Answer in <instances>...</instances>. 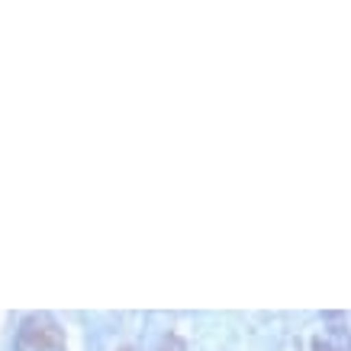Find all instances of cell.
I'll return each instance as SVG.
<instances>
[{
  "label": "cell",
  "mask_w": 351,
  "mask_h": 351,
  "mask_svg": "<svg viewBox=\"0 0 351 351\" xmlns=\"http://www.w3.org/2000/svg\"><path fill=\"white\" fill-rule=\"evenodd\" d=\"M20 345H23V351H62L64 339H62L58 322H55L52 316L36 313V316H29V319L23 322Z\"/></svg>",
  "instance_id": "cell-1"
},
{
  "label": "cell",
  "mask_w": 351,
  "mask_h": 351,
  "mask_svg": "<svg viewBox=\"0 0 351 351\" xmlns=\"http://www.w3.org/2000/svg\"><path fill=\"white\" fill-rule=\"evenodd\" d=\"M316 351H351V339L345 332H326L316 339Z\"/></svg>",
  "instance_id": "cell-2"
}]
</instances>
